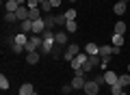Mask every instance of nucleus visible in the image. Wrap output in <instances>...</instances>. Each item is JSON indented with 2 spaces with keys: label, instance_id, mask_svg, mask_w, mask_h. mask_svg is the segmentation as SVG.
<instances>
[{
  "label": "nucleus",
  "instance_id": "23",
  "mask_svg": "<svg viewBox=\"0 0 130 95\" xmlns=\"http://www.w3.org/2000/svg\"><path fill=\"white\" fill-rule=\"evenodd\" d=\"M22 32H32V20H26V22H22Z\"/></svg>",
  "mask_w": 130,
  "mask_h": 95
},
{
  "label": "nucleus",
  "instance_id": "36",
  "mask_svg": "<svg viewBox=\"0 0 130 95\" xmlns=\"http://www.w3.org/2000/svg\"><path fill=\"white\" fill-rule=\"evenodd\" d=\"M93 80H95L98 84H106V82H104V73H102V76H95V78H93Z\"/></svg>",
  "mask_w": 130,
  "mask_h": 95
},
{
  "label": "nucleus",
  "instance_id": "11",
  "mask_svg": "<svg viewBox=\"0 0 130 95\" xmlns=\"http://www.w3.org/2000/svg\"><path fill=\"white\" fill-rule=\"evenodd\" d=\"M54 45H56V41H43L41 48H39V52H41V54H52Z\"/></svg>",
  "mask_w": 130,
  "mask_h": 95
},
{
  "label": "nucleus",
  "instance_id": "25",
  "mask_svg": "<svg viewBox=\"0 0 130 95\" xmlns=\"http://www.w3.org/2000/svg\"><path fill=\"white\" fill-rule=\"evenodd\" d=\"M13 22H20L15 13H5V24H13Z\"/></svg>",
  "mask_w": 130,
  "mask_h": 95
},
{
  "label": "nucleus",
  "instance_id": "20",
  "mask_svg": "<svg viewBox=\"0 0 130 95\" xmlns=\"http://www.w3.org/2000/svg\"><path fill=\"white\" fill-rule=\"evenodd\" d=\"M108 91H111V95H119V93H124L126 89L119 84V82H115V84H111V86H108Z\"/></svg>",
  "mask_w": 130,
  "mask_h": 95
},
{
  "label": "nucleus",
  "instance_id": "26",
  "mask_svg": "<svg viewBox=\"0 0 130 95\" xmlns=\"http://www.w3.org/2000/svg\"><path fill=\"white\" fill-rule=\"evenodd\" d=\"M65 30H67V32H76V30H78V24H76V20H74V22H67V24H65Z\"/></svg>",
  "mask_w": 130,
  "mask_h": 95
},
{
  "label": "nucleus",
  "instance_id": "40",
  "mask_svg": "<svg viewBox=\"0 0 130 95\" xmlns=\"http://www.w3.org/2000/svg\"><path fill=\"white\" fill-rule=\"evenodd\" d=\"M124 2H126V5H128V2H130V0H124Z\"/></svg>",
  "mask_w": 130,
  "mask_h": 95
},
{
  "label": "nucleus",
  "instance_id": "33",
  "mask_svg": "<svg viewBox=\"0 0 130 95\" xmlns=\"http://www.w3.org/2000/svg\"><path fill=\"white\" fill-rule=\"evenodd\" d=\"M26 7H28V9H37V7H39V0H28Z\"/></svg>",
  "mask_w": 130,
  "mask_h": 95
},
{
  "label": "nucleus",
  "instance_id": "15",
  "mask_svg": "<svg viewBox=\"0 0 130 95\" xmlns=\"http://www.w3.org/2000/svg\"><path fill=\"white\" fill-rule=\"evenodd\" d=\"M28 41H30V37H26V32H18V35H15V43L22 45V48H26Z\"/></svg>",
  "mask_w": 130,
  "mask_h": 95
},
{
  "label": "nucleus",
  "instance_id": "21",
  "mask_svg": "<svg viewBox=\"0 0 130 95\" xmlns=\"http://www.w3.org/2000/svg\"><path fill=\"white\" fill-rule=\"evenodd\" d=\"M113 32H117V35H126V22L119 20V22L115 24V30H113Z\"/></svg>",
  "mask_w": 130,
  "mask_h": 95
},
{
  "label": "nucleus",
  "instance_id": "8",
  "mask_svg": "<svg viewBox=\"0 0 130 95\" xmlns=\"http://www.w3.org/2000/svg\"><path fill=\"white\" fill-rule=\"evenodd\" d=\"M85 82H87V80H85V76H74V80H72L70 84L74 86V91H83L85 89Z\"/></svg>",
  "mask_w": 130,
  "mask_h": 95
},
{
  "label": "nucleus",
  "instance_id": "31",
  "mask_svg": "<svg viewBox=\"0 0 130 95\" xmlns=\"http://www.w3.org/2000/svg\"><path fill=\"white\" fill-rule=\"evenodd\" d=\"M0 89H2V91H7V89H9V80H7V76H5V73L0 76Z\"/></svg>",
  "mask_w": 130,
  "mask_h": 95
},
{
  "label": "nucleus",
  "instance_id": "42",
  "mask_svg": "<svg viewBox=\"0 0 130 95\" xmlns=\"http://www.w3.org/2000/svg\"><path fill=\"white\" fill-rule=\"evenodd\" d=\"M35 95H37V93H35Z\"/></svg>",
  "mask_w": 130,
  "mask_h": 95
},
{
  "label": "nucleus",
  "instance_id": "18",
  "mask_svg": "<svg viewBox=\"0 0 130 95\" xmlns=\"http://www.w3.org/2000/svg\"><path fill=\"white\" fill-rule=\"evenodd\" d=\"M113 13H115V15H124V13H126V2H124V0H121V2H115Z\"/></svg>",
  "mask_w": 130,
  "mask_h": 95
},
{
  "label": "nucleus",
  "instance_id": "30",
  "mask_svg": "<svg viewBox=\"0 0 130 95\" xmlns=\"http://www.w3.org/2000/svg\"><path fill=\"white\" fill-rule=\"evenodd\" d=\"M65 54V50H61V48H56V45H54V50H52V59H61V56H63Z\"/></svg>",
  "mask_w": 130,
  "mask_h": 95
},
{
  "label": "nucleus",
  "instance_id": "3",
  "mask_svg": "<svg viewBox=\"0 0 130 95\" xmlns=\"http://www.w3.org/2000/svg\"><path fill=\"white\" fill-rule=\"evenodd\" d=\"M87 59H89V54H87V52H80L78 56H74V59L70 61L72 69H74V71H76V69H83V65L87 63Z\"/></svg>",
  "mask_w": 130,
  "mask_h": 95
},
{
  "label": "nucleus",
  "instance_id": "34",
  "mask_svg": "<svg viewBox=\"0 0 130 95\" xmlns=\"http://www.w3.org/2000/svg\"><path fill=\"white\" fill-rule=\"evenodd\" d=\"M108 61H111V59H102V61H100V69L106 71V69H108Z\"/></svg>",
  "mask_w": 130,
  "mask_h": 95
},
{
  "label": "nucleus",
  "instance_id": "19",
  "mask_svg": "<svg viewBox=\"0 0 130 95\" xmlns=\"http://www.w3.org/2000/svg\"><path fill=\"white\" fill-rule=\"evenodd\" d=\"M111 45L121 48V45H124V35H117V32H113V37H111Z\"/></svg>",
  "mask_w": 130,
  "mask_h": 95
},
{
  "label": "nucleus",
  "instance_id": "5",
  "mask_svg": "<svg viewBox=\"0 0 130 95\" xmlns=\"http://www.w3.org/2000/svg\"><path fill=\"white\" fill-rule=\"evenodd\" d=\"M83 91L87 95H98V93H100V84H98L95 80H89V82H85V89Z\"/></svg>",
  "mask_w": 130,
  "mask_h": 95
},
{
  "label": "nucleus",
  "instance_id": "39",
  "mask_svg": "<svg viewBox=\"0 0 130 95\" xmlns=\"http://www.w3.org/2000/svg\"><path fill=\"white\" fill-rule=\"evenodd\" d=\"M128 73H130V63H128Z\"/></svg>",
  "mask_w": 130,
  "mask_h": 95
},
{
  "label": "nucleus",
  "instance_id": "12",
  "mask_svg": "<svg viewBox=\"0 0 130 95\" xmlns=\"http://www.w3.org/2000/svg\"><path fill=\"white\" fill-rule=\"evenodd\" d=\"M85 52H87L89 56H95V54H100V45L93 43V41H89V43L85 45Z\"/></svg>",
  "mask_w": 130,
  "mask_h": 95
},
{
  "label": "nucleus",
  "instance_id": "6",
  "mask_svg": "<svg viewBox=\"0 0 130 95\" xmlns=\"http://www.w3.org/2000/svg\"><path fill=\"white\" fill-rule=\"evenodd\" d=\"M117 80H119V73L111 71V69H106V71H104V82H106L108 86H111V84H115Z\"/></svg>",
  "mask_w": 130,
  "mask_h": 95
},
{
  "label": "nucleus",
  "instance_id": "10",
  "mask_svg": "<svg viewBox=\"0 0 130 95\" xmlns=\"http://www.w3.org/2000/svg\"><path fill=\"white\" fill-rule=\"evenodd\" d=\"M67 35H70V32L67 30H56V45H70L67 43Z\"/></svg>",
  "mask_w": 130,
  "mask_h": 95
},
{
  "label": "nucleus",
  "instance_id": "32",
  "mask_svg": "<svg viewBox=\"0 0 130 95\" xmlns=\"http://www.w3.org/2000/svg\"><path fill=\"white\" fill-rule=\"evenodd\" d=\"M72 91H74V86H72V84H63V86H61V93H65V95L72 93Z\"/></svg>",
  "mask_w": 130,
  "mask_h": 95
},
{
  "label": "nucleus",
  "instance_id": "24",
  "mask_svg": "<svg viewBox=\"0 0 130 95\" xmlns=\"http://www.w3.org/2000/svg\"><path fill=\"white\" fill-rule=\"evenodd\" d=\"M54 20H56V26H63V28H65V24H67V17H65V13H63V15L56 13V15H54Z\"/></svg>",
  "mask_w": 130,
  "mask_h": 95
},
{
  "label": "nucleus",
  "instance_id": "41",
  "mask_svg": "<svg viewBox=\"0 0 130 95\" xmlns=\"http://www.w3.org/2000/svg\"><path fill=\"white\" fill-rule=\"evenodd\" d=\"M70 2H76V0H70Z\"/></svg>",
  "mask_w": 130,
  "mask_h": 95
},
{
  "label": "nucleus",
  "instance_id": "38",
  "mask_svg": "<svg viewBox=\"0 0 130 95\" xmlns=\"http://www.w3.org/2000/svg\"><path fill=\"white\" fill-rule=\"evenodd\" d=\"M119 95H128V93H126V91H124V93H119Z\"/></svg>",
  "mask_w": 130,
  "mask_h": 95
},
{
  "label": "nucleus",
  "instance_id": "1",
  "mask_svg": "<svg viewBox=\"0 0 130 95\" xmlns=\"http://www.w3.org/2000/svg\"><path fill=\"white\" fill-rule=\"evenodd\" d=\"M41 43H43V37L41 35H32L30 41L26 43V48H24V52H26V54H28V52H37L39 48H41Z\"/></svg>",
  "mask_w": 130,
  "mask_h": 95
},
{
  "label": "nucleus",
  "instance_id": "13",
  "mask_svg": "<svg viewBox=\"0 0 130 95\" xmlns=\"http://www.w3.org/2000/svg\"><path fill=\"white\" fill-rule=\"evenodd\" d=\"M98 56H100V59H111V56H113V45H100V54H98Z\"/></svg>",
  "mask_w": 130,
  "mask_h": 95
},
{
  "label": "nucleus",
  "instance_id": "22",
  "mask_svg": "<svg viewBox=\"0 0 130 95\" xmlns=\"http://www.w3.org/2000/svg\"><path fill=\"white\" fill-rule=\"evenodd\" d=\"M117 82H119V84H121V86L126 89V86L130 84V73H121V76H119V80H117Z\"/></svg>",
  "mask_w": 130,
  "mask_h": 95
},
{
  "label": "nucleus",
  "instance_id": "4",
  "mask_svg": "<svg viewBox=\"0 0 130 95\" xmlns=\"http://www.w3.org/2000/svg\"><path fill=\"white\" fill-rule=\"evenodd\" d=\"M100 61H102V59H100L98 54H95V56H89V59H87V63L83 65V71H85V73H89L93 67H100Z\"/></svg>",
  "mask_w": 130,
  "mask_h": 95
},
{
  "label": "nucleus",
  "instance_id": "35",
  "mask_svg": "<svg viewBox=\"0 0 130 95\" xmlns=\"http://www.w3.org/2000/svg\"><path fill=\"white\" fill-rule=\"evenodd\" d=\"M61 2H63V0H50V5H52V9H59V7H61Z\"/></svg>",
  "mask_w": 130,
  "mask_h": 95
},
{
  "label": "nucleus",
  "instance_id": "28",
  "mask_svg": "<svg viewBox=\"0 0 130 95\" xmlns=\"http://www.w3.org/2000/svg\"><path fill=\"white\" fill-rule=\"evenodd\" d=\"M9 45H11V52H13V54H22V52H24V48H22V45H18L15 41H13V43H9Z\"/></svg>",
  "mask_w": 130,
  "mask_h": 95
},
{
  "label": "nucleus",
  "instance_id": "7",
  "mask_svg": "<svg viewBox=\"0 0 130 95\" xmlns=\"http://www.w3.org/2000/svg\"><path fill=\"white\" fill-rule=\"evenodd\" d=\"M43 30H48V28H46V22H43V17H41V20H35V22H32V32H35V35H41Z\"/></svg>",
  "mask_w": 130,
  "mask_h": 95
},
{
  "label": "nucleus",
  "instance_id": "16",
  "mask_svg": "<svg viewBox=\"0 0 130 95\" xmlns=\"http://www.w3.org/2000/svg\"><path fill=\"white\" fill-rule=\"evenodd\" d=\"M43 22H46V28H48V30H52V28L56 26V20H54V15H52V13H46V15H43Z\"/></svg>",
  "mask_w": 130,
  "mask_h": 95
},
{
  "label": "nucleus",
  "instance_id": "9",
  "mask_svg": "<svg viewBox=\"0 0 130 95\" xmlns=\"http://www.w3.org/2000/svg\"><path fill=\"white\" fill-rule=\"evenodd\" d=\"M37 91H35V86L30 84V82H22V86H20V95H35Z\"/></svg>",
  "mask_w": 130,
  "mask_h": 95
},
{
  "label": "nucleus",
  "instance_id": "17",
  "mask_svg": "<svg viewBox=\"0 0 130 95\" xmlns=\"http://www.w3.org/2000/svg\"><path fill=\"white\" fill-rule=\"evenodd\" d=\"M18 2H15V0H7L5 2V13H15V11H18Z\"/></svg>",
  "mask_w": 130,
  "mask_h": 95
},
{
  "label": "nucleus",
  "instance_id": "29",
  "mask_svg": "<svg viewBox=\"0 0 130 95\" xmlns=\"http://www.w3.org/2000/svg\"><path fill=\"white\" fill-rule=\"evenodd\" d=\"M65 17H67V22H74L76 20V9H67L65 11Z\"/></svg>",
  "mask_w": 130,
  "mask_h": 95
},
{
  "label": "nucleus",
  "instance_id": "27",
  "mask_svg": "<svg viewBox=\"0 0 130 95\" xmlns=\"http://www.w3.org/2000/svg\"><path fill=\"white\" fill-rule=\"evenodd\" d=\"M39 11H41L39 7H37V9H30V20H32V22H35V20H41V17H43Z\"/></svg>",
  "mask_w": 130,
  "mask_h": 95
},
{
  "label": "nucleus",
  "instance_id": "2",
  "mask_svg": "<svg viewBox=\"0 0 130 95\" xmlns=\"http://www.w3.org/2000/svg\"><path fill=\"white\" fill-rule=\"evenodd\" d=\"M80 52H83V48H80V45L70 43V45H65V54H63V59H65V61H72L74 56H78Z\"/></svg>",
  "mask_w": 130,
  "mask_h": 95
},
{
  "label": "nucleus",
  "instance_id": "14",
  "mask_svg": "<svg viewBox=\"0 0 130 95\" xmlns=\"http://www.w3.org/2000/svg\"><path fill=\"white\" fill-rule=\"evenodd\" d=\"M39 59H41V52H28V54H26V63L28 65H37L39 63Z\"/></svg>",
  "mask_w": 130,
  "mask_h": 95
},
{
  "label": "nucleus",
  "instance_id": "37",
  "mask_svg": "<svg viewBox=\"0 0 130 95\" xmlns=\"http://www.w3.org/2000/svg\"><path fill=\"white\" fill-rule=\"evenodd\" d=\"M15 2H18V5H20V7H22V5H26L28 0H15Z\"/></svg>",
  "mask_w": 130,
  "mask_h": 95
}]
</instances>
